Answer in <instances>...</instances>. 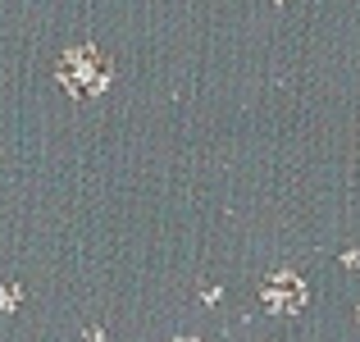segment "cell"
Masks as SVG:
<instances>
[{
    "mask_svg": "<svg viewBox=\"0 0 360 342\" xmlns=\"http://www.w3.org/2000/svg\"><path fill=\"white\" fill-rule=\"evenodd\" d=\"M0 310H14V288H0Z\"/></svg>",
    "mask_w": 360,
    "mask_h": 342,
    "instance_id": "3957f363",
    "label": "cell"
},
{
    "mask_svg": "<svg viewBox=\"0 0 360 342\" xmlns=\"http://www.w3.org/2000/svg\"><path fill=\"white\" fill-rule=\"evenodd\" d=\"M55 78L73 101H91L110 87V60L101 55V46H69L55 64Z\"/></svg>",
    "mask_w": 360,
    "mask_h": 342,
    "instance_id": "6da1fadb",
    "label": "cell"
},
{
    "mask_svg": "<svg viewBox=\"0 0 360 342\" xmlns=\"http://www.w3.org/2000/svg\"><path fill=\"white\" fill-rule=\"evenodd\" d=\"M174 342H192V338H174Z\"/></svg>",
    "mask_w": 360,
    "mask_h": 342,
    "instance_id": "277c9868",
    "label": "cell"
},
{
    "mask_svg": "<svg viewBox=\"0 0 360 342\" xmlns=\"http://www.w3.org/2000/svg\"><path fill=\"white\" fill-rule=\"evenodd\" d=\"M356 319H360V315H356Z\"/></svg>",
    "mask_w": 360,
    "mask_h": 342,
    "instance_id": "8992f818",
    "label": "cell"
},
{
    "mask_svg": "<svg viewBox=\"0 0 360 342\" xmlns=\"http://www.w3.org/2000/svg\"><path fill=\"white\" fill-rule=\"evenodd\" d=\"M260 297H264V306H269L274 315H297V310L306 306V283H301V274H292V270H274L269 279H264Z\"/></svg>",
    "mask_w": 360,
    "mask_h": 342,
    "instance_id": "7a4b0ae2",
    "label": "cell"
},
{
    "mask_svg": "<svg viewBox=\"0 0 360 342\" xmlns=\"http://www.w3.org/2000/svg\"><path fill=\"white\" fill-rule=\"evenodd\" d=\"M278 5H288V0H278Z\"/></svg>",
    "mask_w": 360,
    "mask_h": 342,
    "instance_id": "5b68a950",
    "label": "cell"
}]
</instances>
